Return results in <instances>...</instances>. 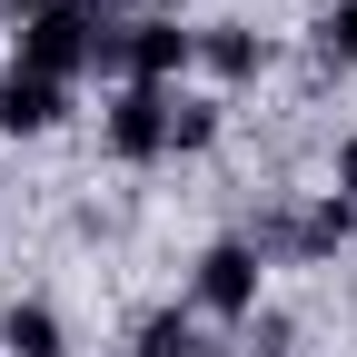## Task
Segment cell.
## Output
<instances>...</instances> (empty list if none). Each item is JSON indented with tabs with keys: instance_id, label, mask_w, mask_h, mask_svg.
Listing matches in <instances>:
<instances>
[{
	"instance_id": "6",
	"label": "cell",
	"mask_w": 357,
	"mask_h": 357,
	"mask_svg": "<svg viewBox=\"0 0 357 357\" xmlns=\"http://www.w3.org/2000/svg\"><path fill=\"white\" fill-rule=\"evenodd\" d=\"M70 328H60V307L50 298H10V318H0V357H60Z\"/></svg>"
},
{
	"instance_id": "8",
	"label": "cell",
	"mask_w": 357,
	"mask_h": 357,
	"mask_svg": "<svg viewBox=\"0 0 357 357\" xmlns=\"http://www.w3.org/2000/svg\"><path fill=\"white\" fill-rule=\"evenodd\" d=\"M129 357H208L199 307H149V318L129 328Z\"/></svg>"
},
{
	"instance_id": "9",
	"label": "cell",
	"mask_w": 357,
	"mask_h": 357,
	"mask_svg": "<svg viewBox=\"0 0 357 357\" xmlns=\"http://www.w3.org/2000/svg\"><path fill=\"white\" fill-rule=\"evenodd\" d=\"M347 238H357V208H347L337 189H328L318 208H307L298 229H278V248H298V258H328V248H347Z\"/></svg>"
},
{
	"instance_id": "12",
	"label": "cell",
	"mask_w": 357,
	"mask_h": 357,
	"mask_svg": "<svg viewBox=\"0 0 357 357\" xmlns=\"http://www.w3.org/2000/svg\"><path fill=\"white\" fill-rule=\"evenodd\" d=\"M337 199L357 208V139H337Z\"/></svg>"
},
{
	"instance_id": "3",
	"label": "cell",
	"mask_w": 357,
	"mask_h": 357,
	"mask_svg": "<svg viewBox=\"0 0 357 357\" xmlns=\"http://www.w3.org/2000/svg\"><path fill=\"white\" fill-rule=\"evenodd\" d=\"M189 60H199V30H178L169 10H149V20H119V79H139V89H169Z\"/></svg>"
},
{
	"instance_id": "5",
	"label": "cell",
	"mask_w": 357,
	"mask_h": 357,
	"mask_svg": "<svg viewBox=\"0 0 357 357\" xmlns=\"http://www.w3.org/2000/svg\"><path fill=\"white\" fill-rule=\"evenodd\" d=\"M60 119H70V89L10 60V79H0V129H10V139H40V129H60Z\"/></svg>"
},
{
	"instance_id": "2",
	"label": "cell",
	"mask_w": 357,
	"mask_h": 357,
	"mask_svg": "<svg viewBox=\"0 0 357 357\" xmlns=\"http://www.w3.org/2000/svg\"><path fill=\"white\" fill-rule=\"evenodd\" d=\"M258 268H268L258 238H208L199 248V307L208 318H258Z\"/></svg>"
},
{
	"instance_id": "11",
	"label": "cell",
	"mask_w": 357,
	"mask_h": 357,
	"mask_svg": "<svg viewBox=\"0 0 357 357\" xmlns=\"http://www.w3.org/2000/svg\"><path fill=\"white\" fill-rule=\"evenodd\" d=\"M318 60L328 70H357V0H337V10L318 20Z\"/></svg>"
},
{
	"instance_id": "10",
	"label": "cell",
	"mask_w": 357,
	"mask_h": 357,
	"mask_svg": "<svg viewBox=\"0 0 357 357\" xmlns=\"http://www.w3.org/2000/svg\"><path fill=\"white\" fill-rule=\"evenodd\" d=\"M218 139V109L208 100H178V89H169V149H208Z\"/></svg>"
},
{
	"instance_id": "7",
	"label": "cell",
	"mask_w": 357,
	"mask_h": 357,
	"mask_svg": "<svg viewBox=\"0 0 357 357\" xmlns=\"http://www.w3.org/2000/svg\"><path fill=\"white\" fill-rule=\"evenodd\" d=\"M199 70H208V79H258V70H268V40H258L248 20H218V30H199Z\"/></svg>"
},
{
	"instance_id": "4",
	"label": "cell",
	"mask_w": 357,
	"mask_h": 357,
	"mask_svg": "<svg viewBox=\"0 0 357 357\" xmlns=\"http://www.w3.org/2000/svg\"><path fill=\"white\" fill-rule=\"evenodd\" d=\"M159 149H169V89L119 79V100H109V159H159Z\"/></svg>"
},
{
	"instance_id": "14",
	"label": "cell",
	"mask_w": 357,
	"mask_h": 357,
	"mask_svg": "<svg viewBox=\"0 0 357 357\" xmlns=\"http://www.w3.org/2000/svg\"><path fill=\"white\" fill-rule=\"evenodd\" d=\"M159 10H169V20H178V0H159Z\"/></svg>"
},
{
	"instance_id": "1",
	"label": "cell",
	"mask_w": 357,
	"mask_h": 357,
	"mask_svg": "<svg viewBox=\"0 0 357 357\" xmlns=\"http://www.w3.org/2000/svg\"><path fill=\"white\" fill-rule=\"evenodd\" d=\"M119 20L100 10V0H50L40 20H20V70H40V79H79V70H100V40H109Z\"/></svg>"
},
{
	"instance_id": "13",
	"label": "cell",
	"mask_w": 357,
	"mask_h": 357,
	"mask_svg": "<svg viewBox=\"0 0 357 357\" xmlns=\"http://www.w3.org/2000/svg\"><path fill=\"white\" fill-rule=\"evenodd\" d=\"M10 10H20V20H40V10H50V0H10Z\"/></svg>"
}]
</instances>
